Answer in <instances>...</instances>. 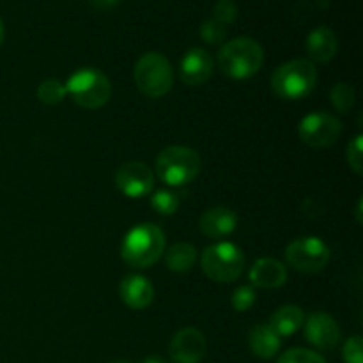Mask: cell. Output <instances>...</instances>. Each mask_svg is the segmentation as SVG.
Returning a JSON list of instances; mask_svg holds the SVG:
<instances>
[{"instance_id":"obj_33","label":"cell","mask_w":363,"mask_h":363,"mask_svg":"<svg viewBox=\"0 0 363 363\" xmlns=\"http://www.w3.org/2000/svg\"><path fill=\"white\" fill-rule=\"evenodd\" d=\"M357 215H358V222H362V201H358V208H357Z\"/></svg>"},{"instance_id":"obj_34","label":"cell","mask_w":363,"mask_h":363,"mask_svg":"<svg viewBox=\"0 0 363 363\" xmlns=\"http://www.w3.org/2000/svg\"><path fill=\"white\" fill-rule=\"evenodd\" d=\"M319 4H323V7L328 6V0H319Z\"/></svg>"},{"instance_id":"obj_10","label":"cell","mask_w":363,"mask_h":363,"mask_svg":"<svg viewBox=\"0 0 363 363\" xmlns=\"http://www.w3.org/2000/svg\"><path fill=\"white\" fill-rule=\"evenodd\" d=\"M116 186L126 197L142 199L151 194L155 186V176L145 163L128 162L117 169Z\"/></svg>"},{"instance_id":"obj_19","label":"cell","mask_w":363,"mask_h":363,"mask_svg":"<svg viewBox=\"0 0 363 363\" xmlns=\"http://www.w3.org/2000/svg\"><path fill=\"white\" fill-rule=\"evenodd\" d=\"M305 323V312L301 311L298 305H284L279 311L273 312L269 318L268 325L272 326L273 332L282 339V337H289L296 333L298 330L303 326Z\"/></svg>"},{"instance_id":"obj_30","label":"cell","mask_w":363,"mask_h":363,"mask_svg":"<svg viewBox=\"0 0 363 363\" xmlns=\"http://www.w3.org/2000/svg\"><path fill=\"white\" fill-rule=\"evenodd\" d=\"M117 4H119V0H91V6L96 7V9H99V11L113 9Z\"/></svg>"},{"instance_id":"obj_14","label":"cell","mask_w":363,"mask_h":363,"mask_svg":"<svg viewBox=\"0 0 363 363\" xmlns=\"http://www.w3.org/2000/svg\"><path fill=\"white\" fill-rule=\"evenodd\" d=\"M119 296L133 311H144L155 300V287L145 277L128 275L121 282Z\"/></svg>"},{"instance_id":"obj_11","label":"cell","mask_w":363,"mask_h":363,"mask_svg":"<svg viewBox=\"0 0 363 363\" xmlns=\"http://www.w3.org/2000/svg\"><path fill=\"white\" fill-rule=\"evenodd\" d=\"M206 350H208V342H206L204 333L188 326L172 337L169 354L174 363H199L204 358Z\"/></svg>"},{"instance_id":"obj_28","label":"cell","mask_w":363,"mask_h":363,"mask_svg":"<svg viewBox=\"0 0 363 363\" xmlns=\"http://www.w3.org/2000/svg\"><path fill=\"white\" fill-rule=\"evenodd\" d=\"M363 137L357 135V137L351 140V144L347 145V163L353 169L354 174H363V149H362Z\"/></svg>"},{"instance_id":"obj_4","label":"cell","mask_w":363,"mask_h":363,"mask_svg":"<svg viewBox=\"0 0 363 363\" xmlns=\"http://www.w3.org/2000/svg\"><path fill=\"white\" fill-rule=\"evenodd\" d=\"M66 94L82 108H101L112 96V84L103 71L82 67L67 78Z\"/></svg>"},{"instance_id":"obj_2","label":"cell","mask_w":363,"mask_h":363,"mask_svg":"<svg viewBox=\"0 0 363 363\" xmlns=\"http://www.w3.org/2000/svg\"><path fill=\"white\" fill-rule=\"evenodd\" d=\"M264 62V50L255 39L236 38L223 43L218 52V66L223 74L234 80L254 77Z\"/></svg>"},{"instance_id":"obj_6","label":"cell","mask_w":363,"mask_h":363,"mask_svg":"<svg viewBox=\"0 0 363 363\" xmlns=\"http://www.w3.org/2000/svg\"><path fill=\"white\" fill-rule=\"evenodd\" d=\"M201 268L208 279L218 284H230L240 279L245 269V254L240 247L229 241L215 243L204 248Z\"/></svg>"},{"instance_id":"obj_1","label":"cell","mask_w":363,"mask_h":363,"mask_svg":"<svg viewBox=\"0 0 363 363\" xmlns=\"http://www.w3.org/2000/svg\"><path fill=\"white\" fill-rule=\"evenodd\" d=\"M165 252V234L155 223L135 225L124 236L121 257L131 268L144 269L156 264Z\"/></svg>"},{"instance_id":"obj_25","label":"cell","mask_w":363,"mask_h":363,"mask_svg":"<svg viewBox=\"0 0 363 363\" xmlns=\"http://www.w3.org/2000/svg\"><path fill=\"white\" fill-rule=\"evenodd\" d=\"M277 363H326V360L321 354L315 353V351L294 347V350H289L280 354Z\"/></svg>"},{"instance_id":"obj_3","label":"cell","mask_w":363,"mask_h":363,"mask_svg":"<svg viewBox=\"0 0 363 363\" xmlns=\"http://www.w3.org/2000/svg\"><path fill=\"white\" fill-rule=\"evenodd\" d=\"M318 84V69L308 59H294L277 67L272 74V89L282 99H301Z\"/></svg>"},{"instance_id":"obj_35","label":"cell","mask_w":363,"mask_h":363,"mask_svg":"<svg viewBox=\"0 0 363 363\" xmlns=\"http://www.w3.org/2000/svg\"><path fill=\"white\" fill-rule=\"evenodd\" d=\"M116 363H126V362H116Z\"/></svg>"},{"instance_id":"obj_13","label":"cell","mask_w":363,"mask_h":363,"mask_svg":"<svg viewBox=\"0 0 363 363\" xmlns=\"http://www.w3.org/2000/svg\"><path fill=\"white\" fill-rule=\"evenodd\" d=\"M215 62L204 48H190L179 62V77L186 85H201L211 78Z\"/></svg>"},{"instance_id":"obj_20","label":"cell","mask_w":363,"mask_h":363,"mask_svg":"<svg viewBox=\"0 0 363 363\" xmlns=\"http://www.w3.org/2000/svg\"><path fill=\"white\" fill-rule=\"evenodd\" d=\"M195 259H197V250L191 243L181 241V243L172 245L165 254V264L170 272L174 273H186L194 268Z\"/></svg>"},{"instance_id":"obj_29","label":"cell","mask_w":363,"mask_h":363,"mask_svg":"<svg viewBox=\"0 0 363 363\" xmlns=\"http://www.w3.org/2000/svg\"><path fill=\"white\" fill-rule=\"evenodd\" d=\"M342 358L346 363H363L362 337L354 335L346 340V344L342 347Z\"/></svg>"},{"instance_id":"obj_23","label":"cell","mask_w":363,"mask_h":363,"mask_svg":"<svg viewBox=\"0 0 363 363\" xmlns=\"http://www.w3.org/2000/svg\"><path fill=\"white\" fill-rule=\"evenodd\" d=\"M181 199L176 191L172 190H158L151 197V206L158 215H174L179 209Z\"/></svg>"},{"instance_id":"obj_17","label":"cell","mask_w":363,"mask_h":363,"mask_svg":"<svg viewBox=\"0 0 363 363\" xmlns=\"http://www.w3.org/2000/svg\"><path fill=\"white\" fill-rule=\"evenodd\" d=\"M252 286L261 289H277L287 282V269L277 259H259L248 273Z\"/></svg>"},{"instance_id":"obj_26","label":"cell","mask_w":363,"mask_h":363,"mask_svg":"<svg viewBox=\"0 0 363 363\" xmlns=\"http://www.w3.org/2000/svg\"><path fill=\"white\" fill-rule=\"evenodd\" d=\"M255 289L250 286H241L238 287L233 293V300H230V305L236 312H245L255 303Z\"/></svg>"},{"instance_id":"obj_16","label":"cell","mask_w":363,"mask_h":363,"mask_svg":"<svg viewBox=\"0 0 363 363\" xmlns=\"http://www.w3.org/2000/svg\"><path fill=\"white\" fill-rule=\"evenodd\" d=\"M339 39L337 34L326 25L315 27L307 38V53L311 62H330L337 55Z\"/></svg>"},{"instance_id":"obj_32","label":"cell","mask_w":363,"mask_h":363,"mask_svg":"<svg viewBox=\"0 0 363 363\" xmlns=\"http://www.w3.org/2000/svg\"><path fill=\"white\" fill-rule=\"evenodd\" d=\"M144 363H165V362H163L162 358H158V357H151V358H145Z\"/></svg>"},{"instance_id":"obj_12","label":"cell","mask_w":363,"mask_h":363,"mask_svg":"<svg viewBox=\"0 0 363 363\" xmlns=\"http://www.w3.org/2000/svg\"><path fill=\"white\" fill-rule=\"evenodd\" d=\"M305 339L314 347L323 351H332L340 342V328L332 315L325 312H314L303 323Z\"/></svg>"},{"instance_id":"obj_7","label":"cell","mask_w":363,"mask_h":363,"mask_svg":"<svg viewBox=\"0 0 363 363\" xmlns=\"http://www.w3.org/2000/svg\"><path fill=\"white\" fill-rule=\"evenodd\" d=\"M135 85L147 98H162L172 89L174 69L169 59L158 52L144 53L133 69Z\"/></svg>"},{"instance_id":"obj_22","label":"cell","mask_w":363,"mask_h":363,"mask_svg":"<svg viewBox=\"0 0 363 363\" xmlns=\"http://www.w3.org/2000/svg\"><path fill=\"white\" fill-rule=\"evenodd\" d=\"M38 98L45 105H57L66 98V85L57 78H48L38 87Z\"/></svg>"},{"instance_id":"obj_24","label":"cell","mask_w":363,"mask_h":363,"mask_svg":"<svg viewBox=\"0 0 363 363\" xmlns=\"http://www.w3.org/2000/svg\"><path fill=\"white\" fill-rule=\"evenodd\" d=\"M201 38L208 45H222L227 38V25L220 23L215 18H209L201 25Z\"/></svg>"},{"instance_id":"obj_15","label":"cell","mask_w":363,"mask_h":363,"mask_svg":"<svg viewBox=\"0 0 363 363\" xmlns=\"http://www.w3.org/2000/svg\"><path fill=\"white\" fill-rule=\"evenodd\" d=\"M199 227H201V233L204 236L218 240V238H225L236 230L238 216L233 209L218 206V208H211L202 213Z\"/></svg>"},{"instance_id":"obj_21","label":"cell","mask_w":363,"mask_h":363,"mask_svg":"<svg viewBox=\"0 0 363 363\" xmlns=\"http://www.w3.org/2000/svg\"><path fill=\"white\" fill-rule=\"evenodd\" d=\"M330 101H332L333 108L339 113H347L354 106L357 101V92H354L353 85L346 84V82H339L333 85L332 92H330Z\"/></svg>"},{"instance_id":"obj_5","label":"cell","mask_w":363,"mask_h":363,"mask_svg":"<svg viewBox=\"0 0 363 363\" xmlns=\"http://www.w3.org/2000/svg\"><path fill=\"white\" fill-rule=\"evenodd\" d=\"M201 156L197 151L183 145H170L156 158V174L169 186H184L201 172Z\"/></svg>"},{"instance_id":"obj_9","label":"cell","mask_w":363,"mask_h":363,"mask_svg":"<svg viewBox=\"0 0 363 363\" xmlns=\"http://www.w3.org/2000/svg\"><path fill=\"white\" fill-rule=\"evenodd\" d=\"M300 138L315 149L330 147L342 135V123L339 117L326 112H312L301 119L298 126Z\"/></svg>"},{"instance_id":"obj_8","label":"cell","mask_w":363,"mask_h":363,"mask_svg":"<svg viewBox=\"0 0 363 363\" xmlns=\"http://www.w3.org/2000/svg\"><path fill=\"white\" fill-rule=\"evenodd\" d=\"M286 261L296 272L318 273L330 262V248L315 236L298 238L286 248Z\"/></svg>"},{"instance_id":"obj_31","label":"cell","mask_w":363,"mask_h":363,"mask_svg":"<svg viewBox=\"0 0 363 363\" xmlns=\"http://www.w3.org/2000/svg\"><path fill=\"white\" fill-rule=\"evenodd\" d=\"M4 38H6V27H4V21H2V18H0V46H2V43H4Z\"/></svg>"},{"instance_id":"obj_27","label":"cell","mask_w":363,"mask_h":363,"mask_svg":"<svg viewBox=\"0 0 363 363\" xmlns=\"http://www.w3.org/2000/svg\"><path fill=\"white\" fill-rule=\"evenodd\" d=\"M213 18L218 20L220 23L230 25L236 21L238 18V7L233 0H218L213 9Z\"/></svg>"},{"instance_id":"obj_18","label":"cell","mask_w":363,"mask_h":363,"mask_svg":"<svg viewBox=\"0 0 363 363\" xmlns=\"http://www.w3.org/2000/svg\"><path fill=\"white\" fill-rule=\"evenodd\" d=\"M248 344L255 357L262 360H272L279 353L282 342L269 325H255L248 335Z\"/></svg>"}]
</instances>
